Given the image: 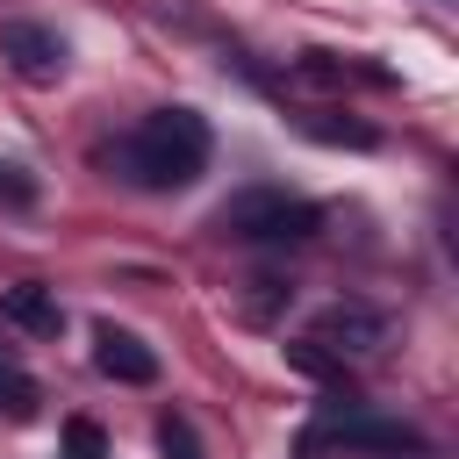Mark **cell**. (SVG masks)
I'll use <instances>...</instances> for the list:
<instances>
[{"mask_svg": "<svg viewBox=\"0 0 459 459\" xmlns=\"http://www.w3.org/2000/svg\"><path fill=\"white\" fill-rule=\"evenodd\" d=\"M201 165H208V122L194 108H158L122 136V179L143 194H172L201 179Z\"/></svg>", "mask_w": 459, "mask_h": 459, "instance_id": "cell-1", "label": "cell"}, {"mask_svg": "<svg viewBox=\"0 0 459 459\" xmlns=\"http://www.w3.org/2000/svg\"><path fill=\"white\" fill-rule=\"evenodd\" d=\"M316 208L280 194V186H244L215 208V230L222 237H244V244H294V237H316Z\"/></svg>", "mask_w": 459, "mask_h": 459, "instance_id": "cell-2", "label": "cell"}, {"mask_svg": "<svg viewBox=\"0 0 459 459\" xmlns=\"http://www.w3.org/2000/svg\"><path fill=\"white\" fill-rule=\"evenodd\" d=\"M0 57H7L22 79H36V86L65 79V36L43 29V22H0Z\"/></svg>", "mask_w": 459, "mask_h": 459, "instance_id": "cell-3", "label": "cell"}, {"mask_svg": "<svg viewBox=\"0 0 459 459\" xmlns=\"http://www.w3.org/2000/svg\"><path fill=\"white\" fill-rule=\"evenodd\" d=\"M93 366H100L108 380H122V387H151V380H158V351H151L136 330H115V323L93 330Z\"/></svg>", "mask_w": 459, "mask_h": 459, "instance_id": "cell-4", "label": "cell"}, {"mask_svg": "<svg viewBox=\"0 0 459 459\" xmlns=\"http://www.w3.org/2000/svg\"><path fill=\"white\" fill-rule=\"evenodd\" d=\"M380 337H387V323L366 301H337V308L316 316V344H330V351H373Z\"/></svg>", "mask_w": 459, "mask_h": 459, "instance_id": "cell-5", "label": "cell"}, {"mask_svg": "<svg viewBox=\"0 0 459 459\" xmlns=\"http://www.w3.org/2000/svg\"><path fill=\"white\" fill-rule=\"evenodd\" d=\"M7 323L14 330H29V337H57V323H65V308H57V294L50 287H36V280H22V287H7Z\"/></svg>", "mask_w": 459, "mask_h": 459, "instance_id": "cell-6", "label": "cell"}, {"mask_svg": "<svg viewBox=\"0 0 459 459\" xmlns=\"http://www.w3.org/2000/svg\"><path fill=\"white\" fill-rule=\"evenodd\" d=\"M337 445H359V452H423V437L409 423H387V416H344L337 423Z\"/></svg>", "mask_w": 459, "mask_h": 459, "instance_id": "cell-7", "label": "cell"}, {"mask_svg": "<svg viewBox=\"0 0 459 459\" xmlns=\"http://www.w3.org/2000/svg\"><path fill=\"white\" fill-rule=\"evenodd\" d=\"M36 402H43V394H36V380H29L22 366H0V416H7V423H29V416H36Z\"/></svg>", "mask_w": 459, "mask_h": 459, "instance_id": "cell-8", "label": "cell"}, {"mask_svg": "<svg viewBox=\"0 0 459 459\" xmlns=\"http://www.w3.org/2000/svg\"><path fill=\"white\" fill-rule=\"evenodd\" d=\"M65 437H72V459H108V445H100V430H93L86 416H72V423H65Z\"/></svg>", "mask_w": 459, "mask_h": 459, "instance_id": "cell-9", "label": "cell"}, {"mask_svg": "<svg viewBox=\"0 0 459 459\" xmlns=\"http://www.w3.org/2000/svg\"><path fill=\"white\" fill-rule=\"evenodd\" d=\"M158 445H165V459H194V430H186L179 416H165V423H158Z\"/></svg>", "mask_w": 459, "mask_h": 459, "instance_id": "cell-10", "label": "cell"}, {"mask_svg": "<svg viewBox=\"0 0 459 459\" xmlns=\"http://www.w3.org/2000/svg\"><path fill=\"white\" fill-rule=\"evenodd\" d=\"M0 194H7V201H29V179H22L14 165H0Z\"/></svg>", "mask_w": 459, "mask_h": 459, "instance_id": "cell-11", "label": "cell"}]
</instances>
